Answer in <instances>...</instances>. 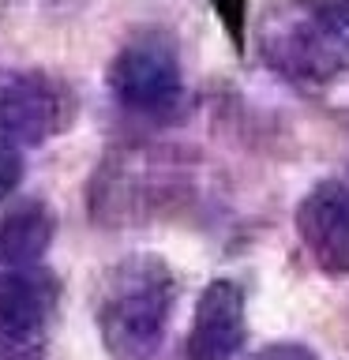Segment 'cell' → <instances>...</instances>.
I'll return each instance as SVG.
<instances>
[{"instance_id": "obj_1", "label": "cell", "mask_w": 349, "mask_h": 360, "mask_svg": "<svg viewBox=\"0 0 349 360\" xmlns=\"http://www.w3.org/2000/svg\"><path fill=\"white\" fill-rule=\"evenodd\" d=\"M177 308V278L151 252L124 255L106 270L94 300L101 345L113 360H154Z\"/></svg>"}, {"instance_id": "obj_2", "label": "cell", "mask_w": 349, "mask_h": 360, "mask_svg": "<svg viewBox=\"0 0 349 360\" xmlns=\"http://www.w3.org/2000/svg\"><path fill=\"white\" fill-rule=\"evenodd\" d=\"M259 56L300 86L349 75V0H286L259 22Z\"/></svg>"}, {"instance_id": "obj_3", "label": "cell", "mask_w": 349, "mask_h": 360, "mask_svg": "<svg viewBox=\"0 0 349 360\" xmlns=\"http://www.w3.org/2000/svg\"><path fill=\"white\" fill-rule=\"evenodd\" d=\"M109 90L124 112L151 124H173L188 109L180 56L162 34H139L124 45L109 68Z\"/></svg>"}, {"instance_id": "obj_4", "label": "cell", "mask_w": 349, "mask_h": 360, "mask_svg": "<svg viewBox=\"0 0 349 360\" xmlns=\"http://www.w3.org/2000/svg\"><path fill=\"white\" fill-rule=\"evenodd\" d=\"M68 128V94L45 72L0 68V143L38 146Z\"/></svg>"}, {"instance_id": "obj_5", "label": "cell", "mask_w": 349, "mask_h": 360, "mask_svg": "<svg viewBox=\"0 0 349 360\" xmlns=\"http://www.w3.org/2000/svg\"><path fill=\"white\" fill-rule=\"evenodd\" d=\"M61 281L45 266L0 270V349L27 353L42 345L56 319Z\"/></svg>"}, {"instance_id": "obj_6", "label": "cell", "mask_w": 349, "mask_h": 360, "mask_svg": "<svg viewBox=\"0 0 349 360\" xmlns=\"http://www.w3.org/2000/svg\"><path fill=\"white\" fill-rule=\"evenodd\" d=\"M297 236L323 274L349 278V180H319L300 199Z\"/></svg>"}, {"instance_id": "obj_7", "label": "cell", "mask_w": 349, "mask_h": 360, "mask_svg": "<svg viewBox=\"0 0 349 360\" xmlns=\"http://www.w3.org/2000/svg\"><path fill=\"white\" fill-rule=\"evenodd\" d=\"M248 342V308L236 281L218 278L199 292L191 330L184 338V360H236Z\"/></svg>"}, {"instance_id": "obj_8", "label": "cell", "mask_w": 349, "mask_h": 360, "mask_svg": "<svg viewBox=\"0 0 349 360\" xmlns=\"http://www.w3.org/2000/svg\"><path fill=\"white\" fill-rule=\"evenodd\" d=\"M56 236V214L49 202L27 199L8 214H0V270L42 266Z\"/></svg>"}, {"instance_id": "obj_9", "label": "cell", "mask_w": 349, "mask_h": 360, "mask_svg": "<svg viewBox=\"0 0 349 360\" xmlns=\"http://www.w3.org/2000/svg\"><path fill=\"white\" fill-rule=\"evenodd\" d=\"M23 173H27V158H23V150L11 146V143H0V202L19 188Z\"/></svg>"}, {"instance_id": "obj_10", "label": "cell", "mask_w": 349, "mask_h": 360, "mask_svg": "<svg viewBox=\"0 0 349 360\" xmlns=\"http://www.w3.org/2000/svg\"><path fill=\"white\" fill-rule=\"evenodd\" d=\"M252 360H315V353H312V349H304V345L281 342V345H267L263 353H255Z\"/></svg>"}]
</instances>
